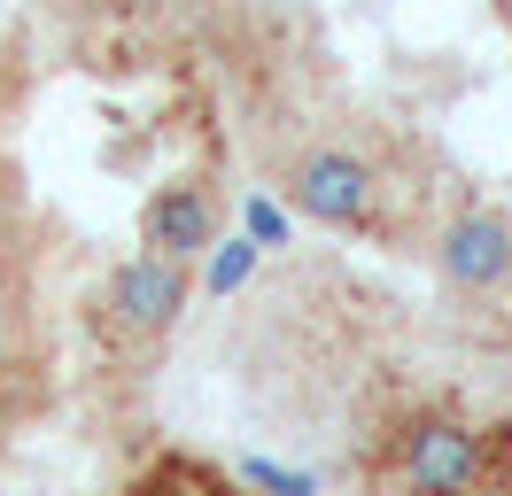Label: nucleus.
<instances>
[{
	"label": "nucleus",
	"instance_id": "obj_1",
	"mask_svg": "<svg viewBox=\"0 0 512 496\" xmlns=\"http://www.w3.org/2000/svg\"><path fill=\"white\" fill-rule=\"evenodd\" d=\"M481 458H489V442H481L466 419H450V411L419 419V427L396 442V473H404L412 496H474Z\"/></svg>",
	"mask_w": 512,
	"mask_h": 496
},
{
	"label": "nucleus",
	"instance_id": "obj_2",
	"mask_svg": "<svg viewBox=\"0 0 512 496\" xmlns=\"http://www.w3.org/2000/svg\"><path fill=\"white\" fill-rule=\"evenodd\" d=\"M194 279L187 264H171V256H132V264H117L109 272V287H101V303H109V318H117V334L132 341H156L163 326H179V310H187Z\"/></svg>",
	"mask_w": 512,
	"mask_h": 496
},
{
	"label": "nucleus",
	"instance_id": "obj_3",
	"mask_svg": "<svg viewBox=\"0 0 512 496\" xmlns=\"http://www.w3.org/2000/svg\"><path fill=\"white\" fill-rule=\"evenodd\" d=\"M288 202L311 225H365L373 217V171L350 148H303L288 163Z\"/></svg>",
	"mask_w": 512,
	"mask_h": 496
},
{
	"label": "nucleus",
	"instance_id": "obj_4",
	"mask_svg": "<svg viewBox=\"0 0 512 496\" xmlns=\"http://www.w3.org/2000/svg\"><path fill=\"white\" fill-rule=\"evenodd\" d=\"M435 264L458 295H497L512 279V217L505 210H466L450 217L443 248H435Z\"/></svg>",
	"mask_w": 512,
	"mask_h": 496
},
{
	"label": "nucleus",
	"instance_id": "obj_5",
	"mask_svg": "<svg viewBox=\"0 0 512 496\" xmlns=\"http://www.w3.org/2000/svg\"><path fill=\"white\" fill-rule=\"evenodd\" d=\"M140 248H148V256H171V264L210 256V248H218V194L194 186V179L156 186L148 210H140Z\"/></svg>",
	"mask_w": 512,
	"mask_h": 496
},
{
	"label": "nucleus",
	"instance_id": "obj_6",
	"mask_svg": "<svg viewBox=\"0 0 512 496\" xmlns=\"http://www.w3.org/2000/svg\"><path fill=\"white\" fill-rule=\"evenodd\" d=\"M256 256H264V241H249V233H241V241H218V248H210V279H202V287H210V295H241V287L256 279Z\"/></svg>",
	"mask_w": 512,
	"mask_h": 496
},
{
	"label": "nucleus",
	"instance_id": "obj_7",
	"mask_svg": "<svg viewBox=\"0 0 512 496\" xmlns=\"http://www.w3.org/2000/svg\"><path fill=\"white\" fill-rule=\"evenodd\" d=\"M233 481H249V489H264V496H319V481L311 473H295V465H272V458H241L233 465Z\"/></svg>",
	"mask_w": 512,
	"mask_h": 496
},
{
	"label": "nucleus",
	"instance_id": "obj_8",
	"mask_svg": "<svg viewBox=\"0 0 512 496\" xmlns=\"http://www.w3.org/2000/svg\"><path fill=\"white\" fill-rule=\"evenodd\" d=\"M241 217H249V241H264V248H288V217L272 210L264 194H249V202H241Z\"/></svg>",
	"mask_w": 512,
	"mask_h": 496
},
{
	"label": "nucleus",
	"instance_id": "obj_9",
	"mask_svg": "<svg viewBox=\"0 0 512 496\" xmlns=\"http://www.w3.org/2000/svg\"><path fill=\"white\" fill-rule=\"evenodd\" d=\"M505 24H512V0H505Z\"/></svg>",
	"mask_w": 512,
	"mask_h": 496
}]
</instances>
